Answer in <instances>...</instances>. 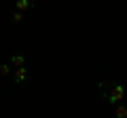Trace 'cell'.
Here are the masks:
<instances>
[{
    "label": "cell",
    "instance_id": "7",
    "mask_svg": "<svg viewBox=\"0 0 127 118\" xmlns=\"http://www.w3.org/2000/svg\"><path fill=\"white\" fill-rule=\"evenodd\" d=\"M23 17H26V15L19 13V11H15V13H13V21H15V23H21V21H23Z\"/></svg>",
    "mask_w": 127,
    "mask_h": 118
},
{
    "label": "cell",
    "instance_id": "5",
    "mask_svg": "<svg viewBox=\"0 0 127 118\" xmlns=\"http://www.w3.org/2000/svg\"><path fill=\"white\" fill-rule=\"evenodd\" d=\"M114 118H127V103L114 105Z\"/></svg>",
    "mask_w": 127,
    "mask_h": 118
},
{
    "label": "cell",
    "instance_id": "4",
    "mask_svg": "<svg viewBox=\"0 0 127 118\" xmlns=\"http://www.w3.org/2000/svg\"><path fill=\"white\" fill-rule=\"evenodd\" d=\"M11 63L15 65V70H17V68H23V65H26V55H21V53L13 55V57H11Z\"/></svg>",
    "mask_w": 127,
    "mask_h": 118
},
{
    "label": "cell",
    "instance_id": "2",
    "mask_svg": "<svg viewBox=\"0 0 127 118\" xmlns=\"http://www.w3.org/2000/svg\"><path fill=\"white\" fill-rule=\"evenodd\" d=\"M13 78H15V82H17V84L26 82V78H28V70H26V68H17V70H15V74H13Z\"/></svg>",
    "mask_w": 127,
    "mask_h": 118
},
{
    "label": "cell",
    "instance_id": "3",
    "mask_svg": "<svg viewBox=\"0 0 127 118\" xmlns=\"http://www.w3.org/2000/svg\"><path fill=\"white\" fill-rule=\"evenodd\" d=\"M15 9L21 13V11H32L34 9V2H30V0H17L15 2Z\"/></svg>",
    "mask_w": 127,
    "mask_h": 118
},
{
    "label": "cell",
    "instance_id": "1",
    "mask_svg": "<svg viewBox=\"0 0 127 118\" xmlns=\"http://www.w3.org/2000/svg\"><path fill=\"white\" fill-rule=\"evenodd\" d=\"M97 86H100V91H102V97H104L110 105L123 103L125 97H127V89H125L123 84H119V82H108V80H104V82H100Z\"/></svg>",
    "mask_w": 127,
    "mask_h": 118
},
{
    "label": "cell",
    "instance_id": "6",
    "mask_svg": "<svg viewBox=\"0 0 127 118\" xmlns=\"http://www.w3.org/2000/svg\"><path fill=\"white\" fill-rule=\"evenodd\" d=\"M11 74V65L9 63H2L0 65V76H9Z\"/></svg>",
    "mask_w": 127,
    "mask_h": 118
}]
</instances>
